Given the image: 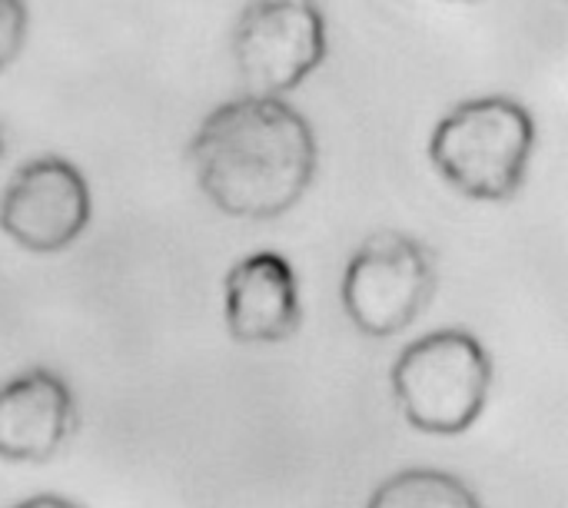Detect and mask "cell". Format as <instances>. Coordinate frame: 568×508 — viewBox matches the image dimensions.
<instances>
[{
  "label": "cell",
  "mask_w": 568,
  "mask_h": 508,
  "mask_svg": "<svg viewBox=\"0 0 568 508\" xmlns=\"http://www.w3.org/2000/svg\"><path fill=\"white\" fill-rule=\"evenodd\" d=\"M226 329L243 346L286 343L303 323L300 283L290 260L276 250H256L233 263L223 283Z\"/></svg>",
  "instance_id": "52a82bcc"
},
{
  "label": "cell",
  "mask_w": 568,
  "mask_h": 508,
  "mask_svg": "<svg viewBox=\"0 0 568 508\" xmlns=\"http://www.w3.org/2000/svg\"><path fill=\"white\" fill-rule=\"evenodd\" d=\"M77 429V403L53 369H27L0 386V459L47 463Z\"/></svg>",
  "instance_id": "ba28073f"
},
{
  "label": "cell",
  "mask_w": 568,
  "mask_h": 508,
  "mask_svg": "<svg viewBox=\"0 0 568 508\" xmlns=\"http://www.w3.org/2000/svg\"><path fill=\"white\" fill-rule=\"evenodd\" d=\"M366 508H483V502L459 476L419 466L379 482Z\"/></svg>",
  "instance_id": "9c48e42d"
},
{
  "label": "cell",
  "mask_w": 568,
  "mask_h": 508,
  "mask_svg": "<svg viewBox=\"0 0 568 508\" xmlns=\"http://www.w3.org/2000/svg\"><path fill=\"white\" fill-rule=\"evenodd\" d=\"M27 27H30L27 0H0V73L20 57Z\"/></svg>",
  "instance_id": "30bf717a"
},
{
  "label": "cell",
  "mask_w": 568,
  "mask_h": 508,
  "mask_svg": "<svg viewBox=\"0 0 568 508\" xmlns=\"http://www.w3.org/2000/svg\"><path fill=\"white\" fill-rule=\"evenodd\" d=\"M536 146L532 113L503 93L453 106L429 136V163L463 196L483 203L513 200L529 173Z\"/></svg>",
  "instance_id": "7a4b0ae2"
},
{
  "label": "cell",
  "mask_w": 568,
  "mask_h": 508,
  "mask_svg": "<svg viewBox=\"0 0 568 508\" xmlns=\"http://www.w3.org/2000/svg\"><path fill=\"white\" fill-rule=\"evenodd\" d=\"M320 146L310 120L283 96L243 93L220 103L190 140L203 196L236 220H276L313 186Z\"/></svg>",
  "instance_id": "6da1fadb"
},
{
  "label": "cell",
  "mask_w": 568,
  "mask_h": 508,
  "mask_svg": "<svg viewBox=\"0 0 568 508\" xmlns=\"http://www.w3.org/2000/svg\"><path fill=\"white\" fill-rule=\"evenodd\" d=\"M10 508H83L80 502H73V499H67V496H57V492H40V496H30V499H23V502H17V506Z\"/></svg>",
  "instance_id": "8fae6325"
},
{
  "label": "cell",
  "mask_w": 568,
  "mask_h": 508,
  "mask_svg": "<svg viewBox=\"0 0 568 508\" xmlns=\"http://www.w3.org/2000/svg\"><path fill=\"white\" fill-rule=\"evenodd\" d=\"M0 156H3V133H0Z\"/></svg>",
  "instance_id": "7c38bea8"
},
{
  "label": "cell",
  "mask_w": 568,
  "mask_h": 508,
  "mask_svg": "<svg viewBox=\"0 0 568 508\" xmlns=\"http://www.w3.org/2000/svg\"><path fill=\"white\" fill-rule=\"evenodd\" d=\"M403 419L429 436H463L489 403L493 356L469 329L446 326L413 339L393 363Z\"/></svg>",
  "instance_id": "3957f363"
},
{
  "label": "cell",
  "mask_w": 568,
  "mask_h": 508,
  "mask_svg": "<svg viewBox=\"0 0 568 508\" xmlns=\"http://www.w3.org/2000/svg\"><path fill=\"white\" fill-rule=\"evenodd\" d=\"M329 53L320 0H250L233 27V63L246 93L286 96Z\"/></svg>",
  "instance_id": "5b68a950"
},
{
  "label": "cell",
  "mask_w": 568,
  "mask_h": 508,
  "mask_svg": "<svg viewBox=\"0 0 568 508\" xmlns=\"http://www.w3.org/2000/svg\"><path fill=\"white\" fill-rule=\"evenodd\" d=\"M433 293V253L399 230H379L363 240L343 273V309L349 323L373 339L409 329Z\"/></svg>",
  "instance_id": "277c9868"
},
{
  "label": "cell",
  "mask_w": 568,
  "mask_h": 508,
  "mask_svg": "<svg viewBox=\"0 0 568 508\" xmlns=\"http://www.w3.org/2000/svg\"><path fill=\"white\" fill-rule=\"evenodd\" d=\"M90 216V183L63 156L27 160L0 193V230L33 256H50L77 243Z\"/></svg>",
  "instance_id": "8992f818"
}]
</instances>
